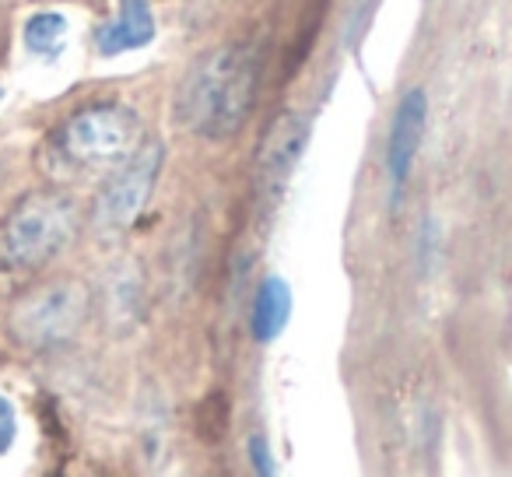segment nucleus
<instances>
[{"mask_svg":"<svg viewBox=\"0 0 512 477\" xmlns=\"http://www.w3.org/2000/svg\"><path fill=\"white\" fill-rule=\"evenodd\" d=\"M88 316V292L74 281H57L25 295L11 313V330L25 348H60L81 330Z\"/></svg>","mask_w":512,"mask_h":477,"instance_id":"20e7f679","label":"nucleus"},{"mask_svg":"<svg viewBox=\"0 0 512 477\" xmlns=\"http://www.w3.org/2000/svg\"><path fill=\"white\" fill-rule=\"evenodd\" d=\"M313 134V123L302 113H278L267 127V134L260 137V148H256V172H253V186H256V200H260V211H271L274 204L285 193L292 172L299 169L302 151L309 144Z\"/></svg>","mask_w":512,"mask_h":477,"instance_id":"423d86ee","label":"nucleus"},{"mask_svg":"<svg viewBox=\"0 0 512 477\" xmlns=\"http://www.w3.org/2000/svg\"><path fill=\"white\" fill-rule=\"evenodd\" d=\"M141 141V116L120 102H102L74 113L60 127L57 151L71 165H109L123 162Z\"/></svg>","mask_w":512,"mask_h":477,"instance_id":"7ed1b4c3","label":"nucleus"},{"mask_svg":"<svg viewBox=\"0 0 512 477\" xmlns=\"http://www.w3.org/2000/svg\"><path fill=\"white\" fill-rule=\"evenodd\" d=\"M67 43V18L57 15V11H43V15H32L29 25H25V46L29 53L43 60H53Z\"/></svg>","mask_w":512,"mask_h":477,"instance_id":"9d476101","label":"nucleus"},{"mask_svg":"<svg viewBox=\"0 0 512 477\" xmlns=\"http://www.w3.org/2000/svg\"><path fill=\"white\" fill-rule=\"evenodd\" d=\"M260 92V53L246 43L211 50L176 95V120L200 141H228L246 127Z\"/></svg>","mask_w":512,"mask_h":477,"instance_id":"f257e3e1","label":"nucleus"},{"mask_svg":"<svg viewBox=\"0 0 512 477\" xmlns=\"http://www.w3.org/2000/svg\"><path fill=\"white\" fill-rule=\"evenodd\" d=\"M228 432V400L225 393H211L197 407V435L204 442H221Z\"/></svg>","mask_w":512,"mask_h":477,"instance_id":"9b49d317","label":"nucleus"},{"mask_svg":"<svg viewBox=\"0 0 512 477\" xmlns=\"http://www.w3.org/2000/svg\"><path fill=\"white\" fill-rule=\"evenodd\" d=\"M15 442V407L8 397H0V453H8Z\"/></svg>","mask_w":512,"mask_h":477,"instance_id":"ddd939ff","label":"nucleus"},{"mask_svg":"<svg viewBox=\"0 0 512 477\" xmlns=\"http://www.w3.org/2000/svg\"><path fill=\"white\" fill-rule=\"evenodd\" d=\"M162 162H165L162 144H148V148H137L130 158H123V165L109 176V183L95 197L92 221L102 235H116L134 225L137 214L148 204L151 190H155Z\"/></svg>","mask_w":512,"mask_h":477,"instance_id":"39448f33","label":"nucleus"},{"mask_svg":"<svg viewBox=\"0 0 512 477\" xmlns=\"http://www.w3.org/2000/svg\"><path fill=\"white\" fill-rule=\"evenodd\" d=\"M292 320V288L285 278L271 274L260 281L253 295V309H249V327H253V341L271 344L281 337V330Z\"/></svg>","mask_w":512,"mask_h":477,"instance_id":"1a4fd4ad","label":"nucleus"},{"mask_svg":"<svg viewBox=\"0 0 512 477\" xmlns=\"http://www.w3.org/2000/svg\"><path fill=\"white\" fill-rule=\"evenodd\" d=\"M155 39V15L148 0H120L113 22L95 32V50L102 57H120L130 50H144Z\"/></svg>","mask_w":512,"mask_h":477,"instance_id":"6e6552de","label":"nucleus"},{"mask_svg":"<svg viewBox=\"0 0 512 477\" xmlns=\"http://www.w3.org/2000/svg\"><path fill=\"white\" fill-rule=\"evenodd\" d=\"M81 214L74 197L57 190H39L18 200L0 225V260L8 267H43L78 235Z\"/></svg>","mask_w":512,"mask_h":477,"instance_id":"f03ea898","label":"nucleus"},{"mask_svg":"<svg viewBox=\"0 0 512 477\" xmlns=\"http://www.w3.org/2000/svg\"><path fill=\"white\" fill-rule=\"evenodd\" d=\"M249 460H253V470L256 474H274V456H271V446H267L264 435H253L249 439Z\"/></svg>","mask_w":512,"mask_h":477,"instance_id":"f8f14e48","label":"nucleus"},{"mask_svg":"<svg viewBox=\"0 0 512 477\" xmlns=\"http://www.w3.org/2000/svg\"><path fill=\"white\" fill-rule=\"evenodd\" d=\"M425 123H428V95H425V88H411V92L397 102L390 141H386V172H390L393 204L400 200L407 179H411L414 158H418L421 137H425Z\"/></svg>","mask_w":512,"mask_h":477,"instance_id":"0eeeda50","label":"nucleus"}]
</instances>
